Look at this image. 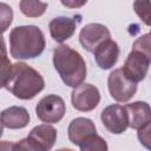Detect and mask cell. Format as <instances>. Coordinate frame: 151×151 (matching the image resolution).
Returning <instances> with one entry per match:
<instances>
[{
  "mask_svg": "<svg viewBox=\"0 0 151 151\" xmlns=\"http://www.w3.org/2000/svg\"><path fill=\"white\" fill-rule=\"evenodd\" d=\"M42 31L34 25L17 26L9 33L11 55L15 59H34L45 50Z\"/></svg>",
  "mask_w": 151,
  "mask_h": 151,
  "instance_id": "obj_1",
  "label": "cell"
},
{
  "mask_svg": "<svg viewBox=\"0 0 151 151\" xmlns=\"http://www.w3.org/2000/svg\"><path fill=\"white\" fill-rule=\"evenodd\" d=\"M53 65L61 80L70 87H77L86 78L87 68L79 52L67 45H59L53 51Z\"/></svg>",
  "mask_w": 151,
  "mask_h": 151,
  "instance_id": "obj_2",
  "label": "cell"
},
{
  "mask_svg": "<svg viewBox=\"0 0 151 151\" xmlns=\"http://www.w3.org/2000/svg\"><path fill=\"white\" fill-rule=\"evenodd\" d=\"M14 97L28 100L34 98L45 87L41 74L26 63H15L12 65L9 79L5 86Z\"/></svg>",
  "mask_w": 151,
  "mask_h": 151,
  "instance_id": "obj_3",
  "label": "cell"
},
{
  "mask_svg": "<svg viewBox=\"0 0 151 151\" xmlns=\"http://www.w3.org/2000/svg\"><path fill=\"white\" fill-rule=\"evenodd\" d=\"M150 58L151 52H145L139 48L132 47L122 68L123 73L129 80L136 84L142 81L147 74L150 67Z\"/></svg>",
  "mask_w": 151,
  "mask_h": 151,
  "instance_id": "obj_4",
  "label": "cell"
},
{
  "mask_svg": "<svg viewBox=\"0 0 151 151\" xmlns=\"http://www.w3.org/2000/svg\"><path fill=\"white\" fill-rule=\"evenodd\" d=\"M66 111L65 101L57 94H47L42 97L35 106L37 117L47 124H54L63 119Z\"/></svg>",
  "mask_w": 151,
  "mask_h": 151,
  "instance_id": "obj_5",
  "label": "cell"
},
{
  "mask_svg": "<svg viewBox=\"0 0 151 151\" xmlns=\"http://www.w3.org/2000/svg\"><path fill=\"white\" fill-rule=\"evenodd\" d=\"M107 87L111 97L118 103L129 101L137 92V84L129 80L122 68H116L109 74Z\"/></svg>",
  "mask_w": 151,
  "mask_h": 151,
  "instance_id": "obj_6",
  "label": "cell"
},
{
  "mask_svg": "<svg viewBox=\"0 0 151 151\" xmlns=\"http://www.w3.org/2000/svg\"><path fill=\"white\" fill-rule=\"evenodd\" d=\"M72 106L81 112L94 110L100 101L99 90L92 84H80L71 93Z\"/></svg>",
  "mask_w": 151,
  "mask_h": 151,
  "instance_id": "obj_7",
  "label": "cell"
},
{
  "mask_svg": "<svg viewBox=\"0 0 151 151\" xmlns=\"http://www.w3.org/2000/svg\"><path fill=\"white\" fill-rule=\"evenodd\" d=\"M100 119L105 129L114 134H120L129 127L127 113L125 106L119 104H113L106 106L100 114Z\"/></svg>",
  "mask_w": 151,
  "mask_h": 151,
  "instance_id": "obj_8",
  "label": "cell"
},
{
  "mask_svg": "<svg viewBox=\"0 0 151 151\" xmlns=\"http://www.w3.org/2000/svg\"><path fill=\"white\" fill-rule=\"evenodd\" d=\"M109 39H111V33L109 28L103 24L98 22H91L85 25L79 33V41L81 46L91 53H93L100 44Z\"/></svg>",
  "mask_w": 151,
  "mask_h": 151,
  "instance_id": "obj_9",
  "label": "cell"
},
{
  "mask_svg": "<svg viewBox=\"0 0 151 151\" xmlns=\"http://www.w3.org/2000/svg\"><path fill=\"white\" fill-rule=\"evenodd\" d=\"M125 110L127 113L129 127L139 130L151 123V111L147 103L134 101L131 104H126Z\"/></svg>",
  "mask_w": 151,
  "mask_h": 151,
  "instance_id": "obj_10",
  "label": "cell"
},
{
  "mask_svg": "<svg viewBox=\"0 0 151 151\" xmlns=\"http://www.w3.org/2000/svg\"><path fill=\"white\" fill-rule=\"evenodd\" d=\"M119 53V46L112 39H109L100 44L93 52L96 63L101 70H109L113 67V65L118 60Z\"/></svg>",
  "mask_w": 151,
  "mask_h": 151,
  "instance_id": "obj_11",
  "label": "cell"
},
{
  "mask_svg": "<svg viewBox=\"0 0 151 151\" xmlns=\"http://www.w3.org/2000/svg\"><path fill=\"white\" fill-rule=\"evenodd\" d=\"M67 133H68L70 142L73 143L74 145L79 146L87 137H90L97 132H96V125L91 119L84 118V117H78L70 123Z\"/></svg>",
  "mask_w": 151,
  "mask_h": 151,
  "instance_id": "obj_12",
  "label": "cell"
},
{
  "mask_svg": "<svg viewBox=\"0 0 151 151\" xmlns=\"http://www.w3.org/2000/svg\"><path fill=\"white\" fill-rule=\"evenodd\" d=\"M0 122L2 126L11 130L24 129L29 123V113L22 106H9L1 111Z\"/></svg>",
  "mask_w": 151,
  "mask_h": 151,
  "instance_id": "obj_13",
  "label": "cell"
},
{
  "mask_svg": "<svg viewBox=\"0 0 151 151\" xmlns=\"http://www.w3.org/2000/svg\"><path fill=\"white\" fill-rule=\"evenodd\" d=\"M77 22L73 18L70 17H58L50 21L48 28L51 37L57 42H64L65 40L70 39L76 32Z\"/></svg>",
  "mask_w": 151,
  "mask_h": 151,
  "instance_id": "obj_14",
  "label": "cell"
},
{
  "mask_svg": "<svg viewBox=\"0 0 151 151\" xmlns=\"http://www.w3.org/2000/svg\"><path fill=\"white\" fill-rule=\"evenodd\" d=\"M28 138L34 140L45 151H50L57 140V130L48 124H41L31 130Z\"/></svg>",
  "mask_w": 151,
  "mask_h": 151,
  "instance_id": "obj_15",
  "label": "cell"
},
{
  "mask_svg": "<svg viewBox=\"0 0 151 151\" xmlns=\"http://www.w3.org/2000/svg\"><path fill=\"white\" fill-rule=\"evenodd\" d=\"M12 65L13 64L9 61V59L7 57L5 40H4L2 35H0V88L6 86V84L9 79V76H11Z\"/></svg>",
  "mask_w": 151,
  "mask_h": 151,
  "instance_id": "obj_16",
  "label": "cell"
},
{
  "mask_svg": "<svg viewBox=\"0 0 151 151\" xmlns=\"http://www.w3.org/2000/svg\"><path fill=\"white\" fill-rule=\"evenodd\" d=\"M19 6H20V11L22 12V14L28 18H38L42 15L47 8L46 2L33 1V0H22L20 1Z\"/></svg>",
  "mask_w": 151,
  "mask_h": 151,
  "instance_id": "obj_17",
  "label": "cell"
},
{
  "mask_svg": "<svg viewBox=\"0 0 151 151\" xmlns=\"http://www.w3.org/2000/svg\"><path fill=\"white\" fill-rule=\"evenodd\" d=\"M79 146L80 151H107V143L97 133L87 137Z\"/></svg>",
  "mask_w": 151,
  "mask_h": 151,
  "instance_id": "obj_18",
  "label": "cell"
},
{
  "mask_svg": "<svg viewBox=\"0 0 151 151\" xmlns=\"http://www.w3.org/2000/svg\"><path fill=\"white\" fill-rule=\"evenodd\" d=\"M13 21V9L12 7L6 2H0V35L7 28Z\"/></svg>",
  "mask_w": 151,
  "mask_h": 151,
  "instance_id": "obj_19",
  "label": "cell"
},
{
  "mask_svg": "<svg viewBox=\"0 0 151 151\" xmlns=\"http://www.w3.org/2000/svg\"><path fill=\"white\" fill-rule=\"evenodd\" d=\"M12 151H45V150L40 145H38L34 140L26 137L19 140L18 143H14Z\"/></svg>",
  "mask_w": 151,
  "mask_h": 151,
  "instance_id": "obj_20",
  "label": "cell"
},
{
  "mask_svg": "<svg viewBox=\"0 0 151 151\" xmlns=\"http://www.w3.org/2000/svg\"><path fill=\"white\" fill-rule=\"evenodd\" d=\"M134 11L138 14L139 18H142V20L146 24L150 25V2L149 1H136L133 4Z\"/></svg>",
  "mask_w": 151,
  "mask_h": 151,
  "instance_id": "obj_21",
  "label": "cell"
},
{
  "mask_svg": "<svg viewBox=\"0 0 151 151\" xmlns=\"http://www.w3.org/2000/svg\"><path fill=\"white\" fill-rule=\"evenodd\" d=\"M150 130H151L150 124H147L144 127L138 130V139H139L140 144H143L146 149H149V146H150L149 145V143H150Z\"/></svg>",
  "mask_w": 151,
  "mask_h": 151,
  "instance_id": "obj_22",
  "label": "cell"
},
{
  "mask_svg": "<svg viewBox=\"0 0 151 151\" xmlns=\"http://www.w3.org/2000/svg\"><path fill=\"white\" fill-rule=\"evenodd\" d=\"M13 144L14 142H8V140L0 142V151H12Z\"/></svg>",
  "mask_w": 151,
  "mask_h": 151,
  "instance_id": "obj_23",
  "label": "cell"
},
{
  "mask_svg": "<svg viewBox=\"0 0 151 151\" xmlns=\"http://www.w3.org/2000/svg\"><path fill=\"white\" fill-rule=\"evenodd\" d=\"M61 4H63V5H65V6H72V7H79V6H81V5H84V4H86V1H85V2L83 1V2H79V4H77V2L74 4V2H67V1H63Z\"/></svg>",
  "mask_w": 151,
  "mask_h": 151,
  "instance_id": "obj_24",
  "label": "cell"
},
{
  "mask_svg": "<svg viewBox=\"0 0 151 151\" xmlns=\"http://www.w3.org/2000/svg\"><path fill=\"white\" fill-rule=\"evenodd\" d=\"M57 151H73L71 149H67V147H61V149H58Z\"/></svg>",
  "mask_w": 151,
  "mask_h": 151,
  "instance_id": "obj_25",
  "label": "cell"
},
{
  "mask_svg": "<svg viewBox=\"0 0 151 151\" xmlns=\"http://www.w3.org/2000/svg\"><path fill=\"white\" fill-rule=\"evenodd\" d=\"M2 132H4V126H2V124H1V122H0V137L2 136Z\"/></svg>",
  "mask_w": 151,
  "mask_h": 151,
  "instance_id": "obj_26",
  "label": "cell"
}]
</instances>
